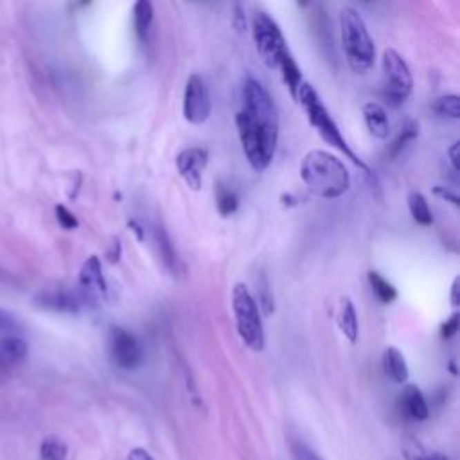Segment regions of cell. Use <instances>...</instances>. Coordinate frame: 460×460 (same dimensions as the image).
Here are the masks:
<instances>
[{
    "instance_id": "7",
    "label": "cell",
    "mask_w": 460,
    "mask_h": 460,
    "mask_svg": "<svg viewBox=\"0 0 460 460\" xmlns=\"http://www.w3.org/2000/svg\"><path fill=\"white\" fill-rule=\"evenodd\" d=\"M410 67L397 50L387 49L381 58V95L390 106H401L412 94Z\"/></svg>"
},
{
    "instance_id": "36",
    "label": "cell",
    "mask_w": 460,
    "mask_h": 460,
    "mask_svg": "<svg viewBox=\"0 0 460 460\" xmlns=\"http://www.w3.org/2000/svg\"><path fill=\"white\" fill-rule=\"evenodd\" d=\"M128 227H130V229H133V232L137 234V240L144 241V230H142V227H140L137 221H128Z\"/></svg>"
},
{
    "instance_id": "11",
    "label": "cell",
    "mask_w": 460,
    "mask_h": 460,
    "mask_svg": "<svg viewBox=\"0 0 460 460\" xmlns=\"http://www.w3.org/2000/svg\"><path fill=\"white\" fill-rule=\"evenodd\" d=\"M79 294L86 303H95L106 295V280L97 256H90L79 270Z\"/></svg>"
},
{
    "instance_id": "27",
    "label": "cell",
    "mask_w": 460,
    "mask_h": 460,
    "mask_svg": "<svg viewBox=\"0 0 460 460\" xmlns=\"http://www.w3.org/2000/svg\"><path fill=\"white\" fill-rule=\"evenodd\" d=\"M258 295H259V309H262L265 315H271L276 312V303H274V295L270 294V285L267 279L259 280L258 285Z\"/></svg>"
},
{
    "instance_id": "30",
    "label": "cell",
    "mask_w": 460,
    "mask_h": 460,
    "mask_svg": "<svg viewBox=\"0 0 460 460\" xmlns=\"http://www.w3.org/2000/svg\"><path fill=\"white\" fill-rule=\"evenodd\" d=\"M459 322H460V315L459 313H453V315H451L450 318H448V320L441 325L442 338H446V340L453 338V336L457 334V331H459Z\"/></svg>"
},
{
    "instance_id": "29",
    "label": "cell",
    "mask_w": 460,
    "mask_h": 460,
    "mask_svg": "<svg viewBox=\"0 0 460 460\" xmlns=\"http://www.w3.org/2000/svg\"><path fill=\"white\" fill-rule=\"evenodd\" d=\"M291 455H294V460H322L315 451L297 441L291 442Z\"/></svg>"
},
{
    "instance_id": "8",
    "label": "cell",
    "mask_w": 460,
    "mask_h": 460,
    "mask_svg": "<svg viewBox=\"0 0 460 460\" xmlns=\"http://www.w3.org/2000/svg\"><path fill=\"white\" fill-rule=\"evenodd\" d=\"M212 101L211 92L200 74H191L184 88V104H182V112H184L185 121L191 124H203L211 117Z\"/></svg>"
},
{
    "instance_id": "2",
    "label": "cell",
    "mask_w": 460,
    "mask_h": 460,
    "mask_svg": "<svg viewBox=\"0 0 460 460\" xmlns=\"http://www.w3.org/2000/svg\"><path fill=\"white\" fill-rule=\"evenodd\" d=\"M300 178L316 198L336 200L349 191L351 176L338 157L324 149H313L300 162Z\"/></svg>"
},
{
    "instance_id": "21",
    "label": "cell",
    "mask_w": 460,
    "mask_h": 460,
    "mask_svg": "<svg viewBox=\"0 0 460 460\" xmlns=\"http://www.w3.org/2000/svg\"><path fill=\"white\" fill-rule=\"evenodd\" d=\"M369 285L372 288V294L381 300L383 304L394 303L397 298V289L394 288L392 282H388L379 271H369Z\"/></svg>"
},
{
    "instance_id": "35",
    "label": "cell",
    "mask_w": 460,
    "mask_h": 460,
    "mask_svg": "<svg viewBox=\"0 0 460 460\" xmlns=\"http://www.w3.org/2000/svg\"><path fill=\"white\" fill-rule=\"evenodd\" d=\"M459 282H460V279L459 277H455V279H453V285H451V295H450V298H451V304H453V306H459Z\"/></svg>"
},
{
    "instance_id": "14",
    "label": "cell",
    "mask_w": 460,
    "mask_h": 460,
    "mask_svg": "<svg viewBox=\"0 0 460 460\" xmlns=\"http://www.w3.org/2000/svg\"><path fill=\"white\" fill-rule=\"evenodd\" d=\"M363 121H365V126L369 130V133L376 139H387L388 133H390V122H388L387 110H385L383 104L379 103H367L363 106Z\"/></svg>"
},
{
    "instance_id": "4",
    "label": "cell",
    "mask_w": 460,
    "mask_h": 460,
    "mask_svg": "<svg viewBox=\"0 0 460 460\" xmlns=\"http://www.w3.org/2000/svg\"><path fill=\"white\" fill-rule=\"evenodd\" d=\"M295 99H298L300 106H303L304 112H306L309 124L318 131V135H320L327 144H331L333 148L338 149L340 153L345 155L352 164H356V166L361 167L363 171H369L367 164L363 162L361 158H358L356 153L349 148L347 140H345V137L342 135V131H340L336 121L331 117L329 110L325 108V104L322 103L318 92H316L309 83L304 82L303 85H300Z\"/></svg>"
},
{
    "instance_id": "25",
    "label": "cell",
    "mask_w": 460,
    "mask_h": 460,
    "mask_svg": "<svg viewBox=\"0 0 460 460\" xmlns=\"http://www.w3.org/2000/svg\"><path fill=\"white\" fill-rule=\"evenodd\" d=\"M433 112L437 113L439 117L453 119V121H457V119L460 117L459 95L448 94L439 97V99H435V103H433Z\"/></svg>"
},
{
    "instance_id": "34",
    "label": "cell",
    "mask_w": 460,
    "mask_h": 460,
    "mask_svg": "<svg viewBox=\"0 0 460 460\" xmlns=\"http://www.w3.org/2000/svg\"><path fill=\"white\" fill-rule=\"evenodd\" d=\"M15 325L17 324H15V320L11 318V315H8V313L0 309V329H13Z\"/></svg>"
},
{
    "instance_id": "24",
    "label": "cell",
    "mask_w": 460,
    "mask_h": 460,
    "mask_svg": "<svg viewBox=\"0 0 460 460\" xmlns=\"http://www.w3.org/2000/svg\"><path fill=\"white\" fill-rule=\"evenodd\" d=\"M417 137H419V124L414 121L406 122L405 126L401 128V131H399V135H397L392 144H390L388 155H390V157H397V155L401 153L403 149L410 144V142H414Z\"/></svg>"
},
{
    "instance_id": "31",
    "label": "cell",
    "mask_w": 460,
    "mask_h": 460,
    "mask_svg": "<svg viewBox=\"0 0 460 460\" xmlns=\"http://www.w3.org/2000/svg\"><path fill=\"white\" fill-rule=\"evenodd\" d=\"M435 194H437V196H441L442 200L451 202L453 205H457V207H459V196H457L453 191L448 189V187H441V185H437V187H435Z\"/></svg>"
},
{
    "instance_id": "13",
    "label": "cell",
    "mask_w": 460,
    "mask_h": 460,
    "mask_svg": "<svg viewBox=\"0 0 460 460\" xmlns=\"http://www.w3.org/2000/svg\"><path fill=\"white\" fill-rule=\"evenodd\" d=\"M401 410L406 417L414 421H426L430 417L428 403L424 399L423 392L415 385H406L401 392Z\"/></svg>"
},
{
    "instance_id": "26",
    "label": "cell",
    "mask_w": 460,
    "mask_h": 460,
    "mask_svg": "<svg viewBox=\"0 0 460 460\" xmlns=\"http://www.w3.org/2000/svg\"><path fill=\"white\" fill-rule=\"evenodd\" d=\"M403 455H405V460H450L446 455L426 450L415 442H408L403 446Z\"/></svg>"
},
{
    "instance_id": "1",
    "label": "cell",
    "mask_w": 460,
    "mask_h": 460,
    "mask_svg": "<svg viewBox=\"0 0 460 460\" xmlns=\"http://www.w3.org/2000/svg\"><path fill=\"white\" fill-rule=\"evenodd\" d=\"M236 128L252 169L265 171L276 155L279 117L270 92L253 77H249L241 88V108L236 113Z\"/></svg>"
},
{
    "instance_id": "20",
    "label": "cell",
    "mask_w": 460,
    "mask_h": 460,
    "mask_svg": "<svg viewBox=\"0 0 460 460\" xmlns=\"http://www.w3.org/2000/svg\"><path fill=\"white\" fill-rule=\"evenodd\" d=\"M408 211H410L415 223H419L423 227H428L433 223V214L428 205V200L424 198V194L417 193V191L408 194Z\"/></svg>"
},
{
    "instance_id": "10",
    "label": "cell",
    "mask_w": 460,
    "mask_h": 460,
    "mask_svg": "<svg viewBox=\"0 0 460 460\" xmlns=\"http://www.w3.org/2000/svg\"><path fill=\"white\" fill-rule=\"evenodd\" d=\"M207 162L209 153L205 148H185L176 155V169L180 173L182 180L193 191H198L202 187L203 169Z\"/></svg>"
},
{
    "instance_id": "15",
    "label": "cell",
    "mask_w": 460,
    "mask_h": 460,
    "mask_svg": "<svg viewBox=\"0 0 460 460\" xmlns=\"http://www.w3.org/2000/svg\"><path fill=\"white\" fill-rule=\"evenodd\" d=\"M28 342L19 336H4L0 338V369H11V367L22 363L28 358Z\"/></svg>"
},
{
    "instance_id": "28",
    "label": "cell",
    "mask_w": 460,
    "mask_h": 460,
    "mask_svg": "<svg viewBox=\"0 0 460 460\" xmlns=\"http://www.w3.org/2000/svg\"><path fill=\"white\" fill-rule=\"evenodd\" d=\"M56 220H58L59 227L65 230H74L79 227L77 218L65 205H56Z\"/></svg>"
},
{
    "instance_id": "32",
    "label": "cell",
    "mask_w": 460,
    "mask_h": 460,
    "mask_svg": "<svg viewBox=\"0 0 460 460\" xmlns=\"http://www.w3.org/2000/svg\"><path fill=\"white\" fill-rule=\"evenodd\" d=\"M446 153H448V160H450L451 167H453V171L457 173L459 171V142H453Z\"/></svg>"
},
{
    "instance_id": "33",
    "label": "cell",
    "mask_w": 460,
    "mask_h": 460,
    "mask_svg": "<svg viewBox=\"0 0 460 460\" xmlns=\"http://www.w3.org/2000/svg\"><path fill=\"white\" fill-rule=\"evenodd\" d=\"M128 460H155V459L149 455L144 448H133V450L128 453Z\"/></svg>"
},
{
    "instance_id": "19",
    "label": "cell",
    "mask_w": 460,
    "mask_h": 460,
    "mask_svg": "<svg viewBox=\"0 0 460 460\" xmlns=\"http://www.w3.org/2000/svg\"><path fill=\"white\" fill-rule=\"evenodd\" d=\"M155 238H157L158 252H160V258H162V262L166 265V268L171 271V274H178L180 259L176 256V250L175 247H173L171 238L167 236V232L162 229V227H157V230H155Z\"/></svg>"
},
{
    "instance_id": "38",
    "label": "cell",
    "mask_w": 460,
    "mask_h": 460,
    "mask_svg": "<svg viewBox=\"0 0 460 460\" xmlns=\"http://www.w3.org/2000/svg\"><path fill=\"white\" fill-rule=\"evenodd\" d=\"M280 200H282V205H288V207H294V205H297V198H295L294 194H282Z\"/></svg>"
},
{
    "instance_id": "17",
    "label": "cell",
    "mask_w": 460,
    "mask_h": 460,
    "mask_svg": "<svg viewBox=\"0 0 460 460\" xmlns=\"http://www.w3.org/2000/svg\"><path fill=\"white\" fill-rule=\"evenodd\" d=\"M338 325H340V329H342L343 336H345V338H347L351 343H356L360 327H358L356 307H354V304H352L351 298H342V300H340Z\"/></svg>"
},
{
    "instance_id": "23",
    "label": "cell",
    "mask_w": 460,
    "mask_h": 460,
    "mask_svg": "<svg viewBox=\"0 0 460 460\" xmlns=\"http://www.w3.org/2000/svg\"><path fill=\"white\" fill-rule=\"evenodd\" d=\"M68 448L56 435H49L40 444V460H67Z\"/></svg>"
},
{
    "instance_id": "37",
    "label": "cell",
    "mask_w": 460,
    "mask_h": 460,
    "mask_svg": "<svg viewBox=\"0 0 460 460\" xmlns=\"http://www.w3.org/2000/svg\"><path fill=\"white\" fill-rule=\"evenodd\" d=\"M119 258H121V245H119V241H115L112 247V253H108V259L110 262H117Z\"/></svg>"
},
{
    "instance_id": "5",
    "label": "cell",
    "mask_w": 460,
    "mask_h": 460,
    "mask_svg": "<svg viewBox=\"0 0 460 460\" xmlns=\"http://www.w3.org/2000/svg\"><path fill=\"white\" fill-rule=\"evenodd\" d=\"M232 312H234L236 327H238L241 342L252 351H262L267 338H265L261 309L256 297L250 294V289L243 282H236L232 288Z\"/></svg>"
},
{
    "instance_id": "6",
    "label": "cell",
    "mask_w": 460,
    "mask_h": 460,
    "mask_svg": "<svg viewBox=\"0 0 460 460\" xmlns=\"http://www.w3.org/2000/svg\"><path fill=\"white\" fill-rule=\"evenodd\" d=\"M252 35L262 61L270 68L279 70L280 65L291 56L279 23L265 11H256L252 19Z\"/></svg>"
},
{
    "instance_id": "3",
    "label": "cell",
    "mask_w": 460,
    "mask_h": 460,
    "mask_svg": "<svg viewBox=\"0 0 460 460\" xmlns=\"http://www.w3.org/2000/svg\"><path fill=\"white\" fill-rule=\"evenodd\" d=\"M340 37L349 67L358 74L370 70L376 59L374 41L363 17L351 6L340 11Z\"/></svg>"
},
{
    "instance_id": "18",
    "label": "cell",
    "mask_w": 460,
    "mask_h": 460,
    "mask_svg": "<svg viewBox=\"0 0 460 460\" xmlns=\"http://www.w3.org/2000/svg\"><path fill=\"white\" fill-rule=\"evenodd\" d=\"M151 23H153V6L148 0H139L133 6V28L140 41L148 40Z\"/></svg>"
},
{
    "instance_id": "12",
    "label": "cell",
    "mask_w": 460,
    "mask_h": 460,
    "mask_svg": "<svg viewBox=\"0 0 460 460\" xmlns=\"http://www.w3.org/2000/svg\"><path fill=\"white\" fill-rule=\"evenodd\" d=\"M86 300L83 298V295L70 294V291H64V289H58V291H46L37 297V304L50 312H59V313H77L82 309V306Z\"/></svg>"
},
{
    "instance_id": "9",
    "label": "cell",
    "mask_w": 460,
    "mask_h": 460,
    "mask_svg": "<svg viewBox=\"0 0 460 460\" xmlns=\"http://www.w3.org/2000/svg\"><path fill=\"white\" fill-rule=\"evenodd\" d=\"M112 361L122 370H137L144 363V349L139 340L122 327H112L108 336Z\"/></svg>"
},
{
    "instance_id": "22",
    "label": "cell",
    "mask_w": 460,
    "mask_h": 460,
    "mask_svg": "<svg viewBox=\"0 0 460 460\" xmlns=\"http://www.w3.org/2000/svg\"><path fill=\"white\" fill-rule=\"evenodd\" d=\"M216 207L221 216H232L238 207H240V196L234 191L223 184H218L216 187Z\"/></svg>"
},
{
    "instance_id": "16",
    "label": "cell",
    "mask_w": 460,
    "mask_h": 460,
    "mask_svg": "<svg viewBox=\"0 0 460 460\" xmlns=\"http://www.w3.org/2000/svg\"><path fill=\"white\" fill-rule=\"evenodd\" d=\"M381 363H383L385 374L392 379L394 383H406L408 379V365H406V360L403 356V352L396 347H387L383 351V358H381Z\"/></svg>"
}]
</instances>
